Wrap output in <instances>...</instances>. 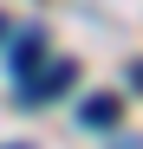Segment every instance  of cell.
<instances>
[{
  "label": "cell",
  "instance_id": "cell-1",
  "mask_svg": "<svg viewBox=\"0 0 143 149\" xmlns=\"http://www.w3.org/2000/svg\"><path fill=\"white\" fill-rule=\"evenodd\" d=\"M72 84H78V65H72V58H52L46 71H33V78L20 84V97H26V104H46V97H59Z\"/></svg>",
  "mask_w": 143,
  "mask_h": 149
},
{
  "label": "cell",
  "instance_id": "cell-4",
  "mask_svg": "<svg viewBox=\"0 0 143 149\" xmlns=\"http://www.w3.org/2000/svg\"><path fill=\"white\" fill-rule=\"evenodd\" d=\"M0 39H7V19H0Z\"/></svg>",
  "mask_w": 143,
  "mask_h": 149
},
{
  "label": "cell",
  "instance_id": "cell-3",
  "mask_svg": "<svg viewBox=\"0 0 143 149\" xmlns=\"http://www.w3.org/2000/svg\"><path fill=\"white\" fill-rule=\"evenodd\" d=\"M85 123H117V97H85Z\"/></svg>",
  "mask_w": 143,
  "mask_h": 149
},
{
  "label": "cell",
  "instance_id": "cell-2",
  "mask_svg": "<svg viewBox=\"0 0 143 149\" xmlns=\"http://www.w3.org/2000/svg\"><path fill=\"white\" fill-rule=\"evenodd\" d=\"M39 65H46V33H39V26H26V33L13 39V91L26 84V78H33Z\"/></svg>",
  "mask_w": 143,
  "mask_h": 149
}]
</instances>
